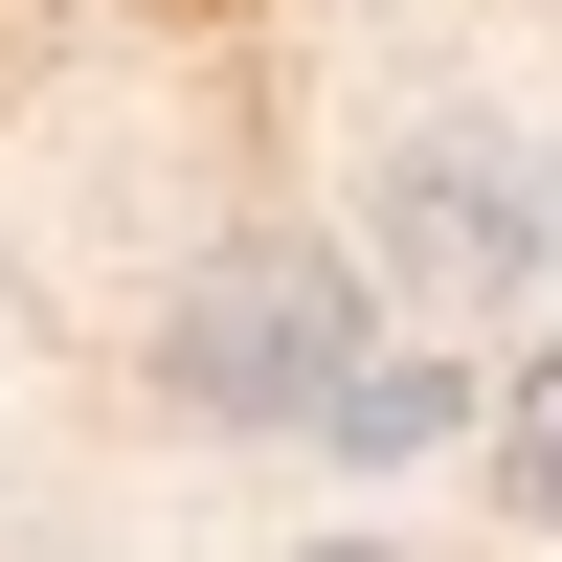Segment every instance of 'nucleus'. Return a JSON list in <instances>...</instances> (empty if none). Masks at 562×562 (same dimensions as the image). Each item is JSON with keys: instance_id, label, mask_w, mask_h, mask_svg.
I'll return each mask as SVG.
<instances>
[{"instance_id": "1", "label": "nucleus", "mask_w": 562, "mask_h": 562, "mask_svg": "<svg viewBox=\"0 0 562 562\" xmlns=\"http://www.w3.org/2000/svg\"><path fill=\"white\" fill-rule=\"evenodd\" d=\"M360 360H383L360 338V248H315V225H225L158 293V405L180 428H315Z\"/></svg>"}, {"instance_id": "2", "label": "nucleus", "mask_w": 562, "mask_h": 562, "mask_svg": "<svg viewBox=\"0 0 562 562\" xmlns=\"http://www.w3.org/2000/svg\"><path fill=\"white\" fill-rule=\"evenodd\" d=\"M360 270L405 293V338H428V315L540 293V270H562V158H540V135H495V113L383 135V180H360Z\"/></svg>"}, {"instance_id": "3", "label": "nucleus", "mask_w": 562, "mask_h": 562, "mask_svg": "<svg viewBox=\"0 0 562 562\" xmlns=\"http://www.w3.org/2000/svg\"><path fill=\"white\" fill-rule=\"evenodd\" d=\"M473 428H495V383H473V360H428V338H405V360H360V383L315 405V450H360V473H405V450H473Z\"/></svg>"}, {"instance_id": "4", "label": "nucleus", "mask_w": 562, "mask_h": 562, "mask_svg": "<svg viewBox=\"0 0 562 562\" xmlns=\"http://www.w3.org/2000/svg\"><path fill=\"white\" fill-rule=\"evenodd\" d=\"M495 495H518V540H562V338H518V383H495Z\"/></svg>"}, {"instance_id": "5", "label": "nucleus", "mask_w": 562, "mask_h": 562, "mask_svg": "<svg viewBox=\"0 0 562 562\" xmlns=\"http://www.w3.org/2000/svg\"><path fill=\"white\" fill-rule=\"evenodd\" d=\"M293 562H428V540H293Z\"/></svg>"}]
</instances>
